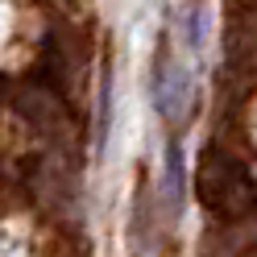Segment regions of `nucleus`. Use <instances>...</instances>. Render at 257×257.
I'll return each instance as SVG.
<instances>
[{
  "mask_svg": "<svg viewBox=\"0 0 257 257\" xmlns=\"http://www.w3.org/2000/svg\"><path fill=\"white\" fill-rule=\"evenodd\" d=\"M162 191L170 203V216L183 212V195H187V166H183V146L179 137L166 141V174H162Z\"/></svg>",
  "mask_w": 257,
  "mask_h": 257,
  "instance_id": "1",
  "label": "nucleus"
},
{
  "mask_svg": "<svg viewBox=\"0 0 257 257\" xmlns=\"http://www.w3.org/2000/svg\"><path fill=\"white\" fill-rule=\"evenodd\" d=\"M108 137H112V75L104 71V79H100V120H95V154L108 150Z\"/></svg>",
  "mask_w": 257,
  "mask_h": 257,
  "instance_id": "2",
  "label": "nucleus"
},
{
  "mask_svg": "<svg viewBox=\"0 0 257 257\" xmlns=\"http://www.w3.org/2000/svg\"><path fill=\"white\" fill-rule=\"evenodd\" d=\"M183 29H187V46L191 50H203V42H207V13L199 9V5H191L187 9V17H183Z\"/></svg>",
  "mask_w": 257,
  "mask_h": 257,
  "instance_id": "3",
  "label": "nucleus"
}]
</instances>
